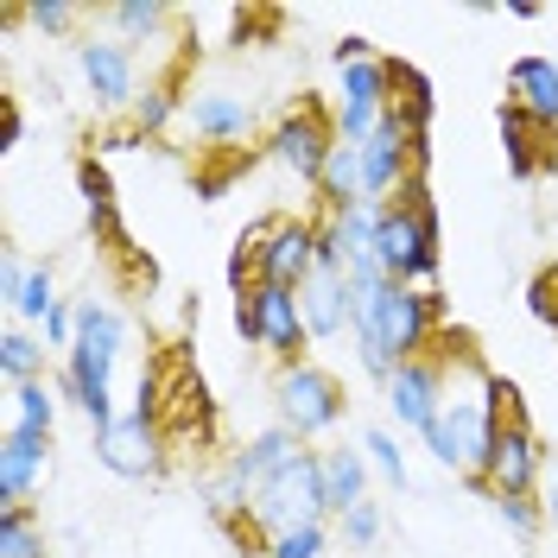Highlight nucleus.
Returning <instances> with one entry per match:
<instances>
[{
  "instance_id": "nucleus-1",
  "label": "nucleus",
  "mask_w": 558,
  "mask_h": 558,
  "mask_svg": "<svg viewBox=\"0 0 558 558\" xmlns=\"http://www.w3.org/2000/svg\"><path fill=\"white\" fill-rule=\"evenodd\" d=\"M438 355H445V413L425 432V451L438 470H451L457 483H488V451H495V368H488L483 343L470 330H438Z\"/></svg>"
},
{
  "instance_id": "nucleus-2",
  "label": "nucleus",
  "mask_w": 558,
  "mask_h": 558,
  "mask_svg": "<svg viewBox=\"0 0 558 558\" xmlns=\"http://www.w3.org/2000/svg\"><path fill=\"white\" fill-rule=\"evenodd\" d=\"M438 330H451L445 292H438V286H400V279H387L368 299H355V330H349V343H355L362 375L375 387H387L400 375V362L432 355Z\"/></svg>"
},
{
  "instance_id": "nucleus-3",
  "label": "nucleus",
  "mask_w": 558,
  "mask_h": 558,
  "mask_svg": "<svg viewBox=\"0 0 558 558\" xmlns=\"http://www.w3.org/2000/svg\"><path fill=\"white\" fill-rule=\"evenodd\" d=\"M121 343H128V317L114 312L108 299H76V343L64 349L58 393H64L96 432L121 418V407H114V362H121Z\"/></svg>"
},
{
  "instance_id": "nucleus-4",
  "label": "nucleus",
  "mask_w": 558,
  "mask_h": 558,
  "mask_svg": "<svg viewBox=\"0 0 558 558\" xmlns=\"http://www.w3.org/2000/svg\"><path fill=\"white\" fill-rule=\"evenodd\" d=\"M488 387H495V451H488V488H495V495H539L553 451H546L539 425H533V413H526L521 387L508 381L501 368H495V381H488Z\"/></svg>"
},
{
  "instance_id": "nucleus-5",
  "label": "nucleus",
  "mask_w": 558,
  "mask_h": 558,
  "mask_svg": "<svg viewBox=\"0 0 558 558\" xmlns=\"http://www.w3.org/2000/svg\"><path fill=\"white\" fill-rule=\"evenodd\" d=\"M247 521L260 526L267 539L286 533V526H317L330 521V488H324V451H305L292 457L286 470H274L267 483L254 488V501H247Z\"/></svg>"
},
{
  "instance_id": "nucleus-6",
  "label": "nucleus",
  "mask_w": 558,
  "mask_h": 558,
  "mask_svg": "<svg viewBox=\"0 0 558 558\" xmlns=\"http://www.w3.org/2000/svg\"><path fill=\"white\" fill-rule=\"evenodd\" d=\"M349 413L343 381L324 362H299V368H274V425H286L299 445H317L324 432H337Z\"/></svg>"
},
{
  "instance_id": "nucleus-7",
  "label": "nucleus",
  "mask_w": 558,
  "mask_h": 558,
  "mask_svg": "<svg viewBox=\"0 0 558 558\" xmlns=\"http://www.w3.org/2000/svg\"><path fill=\"white\" fill-rule=\"evenodd\" d=\"M260 153H267L274 166H286L305 191H317V178H324L330 153H337V114H330V102L299 96V108H286L274 128H267Z\"/></svg>"
},
{
  "instance_id": "nucleus-8",
  "label": "nucleus",
  "mask_w": 558,
  "mask_h": 558,
  "mask_svg": "<svg viewBox=\"0 0 558 558\" xmlns=\"http://www.w3.org/2000/svg\"><path fill=\"white\" fill-rule=\"evenodd\" d=\"M254 242V267H260V286H286L299 292L305 279L317 274V216H260L242 229Z\"/></svg>"
},
{
  "instance_id": "nucleus-9",
  "label": "nucleus",
  "mask_w": 558,
  "mask_h": 558,
  "mask_svg": "<svg viewBox=\"0 0 558 558\" xmlns=\"http://www.w3.org/2000/svg\"><path fill=\"white\" fill-rule=\"evenodd\" d=\"M76 76H83L89 102L102 108V114H134L140 89H146V83H140L134 45H121V38H96V33L76 38Z\"/></svg>"
},
{
  "instance_id": "nucleus-10",
  "label": "nucleus",
  "mask_w": 558,
  "mask_h": 558,
  "mask_svg": "<svg viewBox=\"0 0 558 558\" xmlns=\"http://www.w3.org/2000/svg\"><path fill=\"white\" fill-rule=\"evenodd\" d=\"M445 355L432 349V355H418V362H400V375L381 387L387 400V418L400 425V432H413V438H425L432 425H438V413H445Z\"/></svg>"
},
{
  "instance_id": "nucleus-11",
  "label": "nucleus",
  "mask_w": 558,
  "mask_h": 558,
  "mask_svg": "<svg viewBox=\"0 0 558 558\" xmlns=\"http://www.w3.org/2000/svg\"><path fill=\"white\" fill-rule=\"evenodd\" d=\"M76 197H83V216H89V235L114 254V260H128L134 274L153 279V260H140L134 242H128V222H121V197H114V178H108L102 153H76Z\"/></svg>"
},
{
  "instance_id": "nucleus-12",
  "label": "nucleus",
  "mask_w": 558,
  "mask_h": 558,
  "mask_svg": "<svg viewBox=\"0 0 558 558\" xmlns=\"http://www.w3.org/2000/svg\"><path fill=\"white\" fill-rule=\"evenodd\" d=\"M393 108V83H387V58H368V64H349L337 70V102H330V114H337V140H349V146H362V140L381 128V114Z\"/></svg>"
},
{
  "instance_id": "nucleus-13",
  "label": "nucleus",
  "mask_w": 558,
  "mask_h": 558,
  "mask_svg": "<svg viewBox=\"0 0 558 558\" xmlns=\"http://www.w3.org/2000/svg\"><path fill=\"white\" fill-rule=\"evenodd\" d=\"M96 457H102V470H114V476L146 483V476L166 470V432H159L153 418H140V413H121L114 425L96 432Z\"/></svg>"
},
{
  "instance_id": "nucleus-14",
  "label": "nucleus",
  "mask_w": 558,
  "mask_h": 558,
  "mask_svg": "<svg viewBox=\"0 0 558 558\" xmlns=\"http://www.w3.org/2000/svg\"><path fill=\"white\" fill-rule=\"evenodd\" d=\"M495 128H501V159H508V172L521 178V184L558 172V128H539V121H533L514 96H501V108H495Z\"/></svg>"
},
{
  "instance_id": "nucleus-15",
  "label": "nucleus",
  "mask_w": 558,
  "mask_h": 558,
  "mask_svg": "<svg viewBox=\"0 0 558 558\" xmlns=\"http://www.w3.org/2000/svg\"><path fill=\"white\" fill-rule=\"evenodd\" d=\"M184 128L209 153H242V140H254V108L229 89H197V96H184Z\"/></svg>"
},
{
  "instance_id": "nucleus-16",
  "label": "nucleus",
  "mask_w": 558,
  "mask_h": 558,
  "mask_svg": "<svg viewBox=\"0 0 558 558\" xmlns=\"http://www.w3.org/2000/svg\"><path fill=\"white\" fill-rule=\"evenodd\" d=\"M260 349H267L274 368L312 362V324H305V312H299V292L260 286Z\"/></svg>"
},
{
  "instance_id": "nucleus-17",
  "label": "nucleus",
  "mask_w": 558,
  "mask_h": 558,
  "mask_svg": "<svg viewBox=\"0 0 558 558\" xmlns=\"http://www.w3.org/2000/svg\"><path fill=\"white\" fill-rule=\"evenodd\" d=\"M299 312L312 324V343L349 337V330H355V292H349L343 267H317V274L299 286Z\"/></svg>"
},
{
  "instance_id": "nucleus-18",
  "label": "nucleus",
  "mask_w": 558,
  "mask_h": 558,
  "mask_svg": "<svg viewBox=\"0 0 558 558\" xmlns=\"http://www.w3.org/2000/svg\"><path fill=\"white\" fill-rule=\"evenodd\" d=\"M45 470H51V438L7 425L0 432V508H26L33 488L45 483Z\"/></svg>"
},
{
  "instance_id": "nucleus-19",
  "label": "nucleus",
  "mask_w": 558,
  "mask_h": 558,
  "mask_svg": "<svg viewBox=\"0 0 558 558\" xmlns=\"http://www.w3.org/2000/svg\"><path fill=\"white\" fill-rule=\"evenodd\" d=\"M299 451H305V445H299L286 425H267V432H254L247 445H235V451H229V463H222V483L235 488V495H247V501H254V488L267 483L274 470H286V463H292Z\"/></svg>"
},
{
  "instance_id": "nucleus-20",
  "label": "nucleus",
  "mask_w": 558,
  "mask_h": 558,
  "mask_svg": "<svg viewBox=\"0 0 558 558\" xmlns=\"http://www.w3.org/2000/svg\"><path fill=\"white\" fill-rule=\"evenodd\" d=\"M508 96H514L539 128H558V64L553 58H514V64H508Z\"/></svg>"
},
{
  "instance_id": "nucleus-21",
  "label": "nucleus",
  "mask_w": 558,
  "mask_h": 558,
  "mask_svg": "<svg viewBox=\"0 0 558 558\" xmlns=\"http://www.w3.org/2000/svg\"><path fill=\"white\" fill-rule=\"evenodd\" d=\"M368 476H375L368 451H349V445H330V451H324V488H330V521H337V514H349L355 501H368Z\"/></svg>"
},
{
  "instance_id": "nucleus-22",
  "label": "nucleus",
  "mask_w": 558,
  "mask_h": 558,
  "mask_svg": "<svg viewBox=\"0 0 558 558\" xmlns=\"http://www.w3.org/2000/svg\"><path fill=\"white\" fill-rule=\"evenodd\" d=\"M387 83H393V108H400V121L413 128V134H432V114H438V89H432V76L407 58H387Z\"/></svg>"
},
{
  "instance_id": "nucleus-23",
  "label": "nucleus",
  "mask_w": 558,
  "mask_h": 558,
  "mask_svg": "<svg viewBox=\"0 0 558 558\" xmlns=\"http://www.w3.org/2000/svg\"><path fill=\"white\" fill-rule=\"evenodd\" d=\"M317 209H349L362 204V146H349V140H337V153H330V166H324V178H317Z\"/></svg>"
},
{
  "instance_id": "nucleus-24",
  "label": "nucleus",
  "mask_w": 558,
  "mask_h": 558,
  "mask_svg": "<svg viewBox=\"0 0 558 558\" xmlns=\"http://www.w3.org/2000/svg\"><path fill=\"white\" fill-rule=\"evenodd\" d=\"M102 20H108V33L121 38V45H153V38H166V26H172L178 13L166 7V0H114Z\"/></svg>"
},
{
  "instance_id": "nucleus-25",
  "label": "nucleus",
  "mask_w": 558,
  "mask_h": 558,
  "mask_svg": "<svg viewBox=\"0 0 558 558\" xmlns=\"http://www.w3.org/2000/svg\"><path fill=\"white\" fill-rule=\"evenodd\" d=\"M0 381L7 387L45 381V337H33L26 324H7L0 330Z\"/></svg>"
},
{
  "instance_id": "nucleus-26",
  "label": "nucleus",
  "mask_w": 558,
  "mask_h": 558,
  "mask_svg": "<svg viewBox=\"0 0 558 558\" xmlns=\"http://www.w3.org/2000/svg\"><path fill=\"white\" fill-rule=\"evenodd\" d=\"M0 558H51V533L33 501L26 508H0Z\"/></svg>"
},
{
  "instance_id": "nucleus-27",
  "label": "nucleus",
  "mask_w": 558,
  "mask_h": 558,
  "mask_svg": "<svg viewBox=\"0 0 558 558\" xmlns=\"http://www.w3.org/2000/svg\"><path fill=\"white\" fill-rule=\"evenodd\" d=\"M58 407H64V393H58L51 381H26V387H13V413H7V425L51 438V432H58Z\"/></svg>"
},
{
  "instance_id": "nucleus-28",
  "label": "nucleus",
  "mask_w": 558,
  "mask_h": 558,
  "mask_svg": "<svg viewBox=\"0 0 558 558\" xmlns=\"http://www.w3.org/2000/svg\"><path fill=\"white\" fill-rule=\"evenodd\" d=\"M13 324H45V317L58 312V279H51V260H38V267H26V279H20V292H13Z\"/></svg>"
},
{
  "instance_id": "nucleus-29",
  "label": "nucleus",
  "mask_w": 558,
  "mask_h": 558,
  "mask_svg": "<svg viewBox=\"0 0 558 558\" xmlns=\"http://www.w3.org/2000/svg\"><path fill=\"white\" fill-rule=\"evenodd\" d=\"M178 114H184V96H178V83L166 76V83H146V89H140V102H134V114H128V121H134L146 140H159Z\"/></svg>"
},
{
  "instance_id": "nucleus-30",
  "label": "nucleus",
  "mask_w": 558,
  "mask_h": 558,
  "mask_svg": "<svg viewBox=\"0 0 558 558\" xmlns=\"http://www.w3.org/2000/svg\"><path fill=\"white\" fill-rule=\"evenodd\" d=\"M7 20H13V26H33V33H45V38H76V26H83V13H76L70 0H33V7H7Z\"/></svg>"
},
{
  "instance_id": "nucleus-31",
  "label": "nucleus",
  "mask_w": 558,
  "mask_h": 558,
  "mask_svg": "<svg viewBox=\"0 0 558 558\" xmlns=\"http://www.w3.org/2000/svg\"><path fill=\"white\" fill-rule=\"evenodd\" d=\"M362 451H368V463H375V476H381L387 488H407V483H413V470H407V451H400V438H393L387 425L362 432Z\"/></svg>"
},
{
  "instance_id": "nucleus-32",
  "label": "nucleus",
  "mask_w": 558,
  "mask_h": 558,
  "mask_svg": "<svg viewBox=\"0 0 558 558\" xmlns=\"http://www.w3.org/2000/svg\"><path fill=\"white\" fill-rule=\"evenodd\" d=\"M381 533H387V514H381V501H375V495H368V501H355L349 514H337V539H343L349 553H368Z\"/></svg>"
},
{
  "instance_id": "nucleus-33",
  "label": "nucleus",
  "mask_w": 558,
  "mask_h": 558,
  "mask_svg": "<svg viewBox=\"0 0 558 558\" xmlns=\"http://www.w3.org/2000/svg\"><path fill=\"white\" fill-rule=\"evenodd\" d=\"M495 514H501V526H508L521 546H533V539L546 533V508H539V495H495Z\"/></svg>"
},
{
  "instance_id": "nucleus-34",
  "label": "nucleus",
  "mask_w": 558,
  "mask_h": 558,
  "mask_svg": "<svg viewBox=\"0 0 558 558\" xmlns=\"http://www.w3.org/2000/svg\"><path fill=\"white\" fill-rule=\"evenodd\" d=\"M324 553H330V521L286 526V533H274V539H267V558H324Z\"/></svg>"
},
{
  "instance_id": "nucleus-35",
  "label": "nucleus",
  "mask_w": 558,
  "mask_h": 558,
  "mask_svg": "<svg viewBox=\"0 0 558 558\" xmlns=\"http://www.w3.org/2000/svg\"><path fill=\"white\" fill-rule=\"evenodd\" d=\"M526 312L539 317L546 330H558V267L533 274V286H526Z\"/></svg>"
},
{
  "instance_id": "nucleus-36",
  "label": "nucleus",
  "mask_w": 558,
  "mask_h": 558,
  "mask_svg": "<svg viewBox=\"0 0 558 558\" xmlns=\"http://www.w3.org/2000/svg\"><path fill=\"white\" fill-rule=\"evenodd\" d=\"M38 337H45V349H70V343H76V305L58 299V312L38 324Z\"/></svg>"
},
{
  "instance_id": "nucleus-37",
  "label": "nucleus",
  "mask_w": 558,
  "mask_h": 558,
  "mask_svg": "<svg viewBox=\"0 0 558 558\" xmlns=\"http://www.w3.org/2000/svg\"><path fill=\"white\" fill-rule=\"evenodd\" d=\"M235 337H242L247 349H260V286L235 299Z\"/></svg>"
},
{
  "instance_id": "nucleus-38",
  "label": "nucleus",
  "mask_w": 558,
  "mask_h": 558,
  "mask_svg": "<svg viewBox=\"0 0 558 558\" xmlns=\"http://www.w3.org/2000/svg\"><path fill=\"white\" fill-rule=\"evenodd\" d=\"M368 58H381V51H375V38H362V33H349V38H337V45H330V64H337V70L368 64Z\"/></svg>"
},
{
  "instance_id": "nucleus-39",
  "label": "nucleus",
  "mask_w": 558,
  "mask_h": 558,
  "mask_svg": "<svg viewBox=\"0 0 558 558\" xmlns=\"http://www.w3.org/2000/svg\"><path fill=\"white\" fill-rule=\"evenodd\" d=\"M20 140H26V114H20L13 96H7V102H0V153H13Z\"/></svg>"
},
{
  "instance_id": "nucleus-40",
  "label": "nucleus",
  "mask_w": 558,
  "mask_h": 558,
  "mask_svg": "<svg viewBox=\"0 0 558 558\" xmlns=\"http://www.w3.org/2000/svg\"><path fill=\"white\" fill-rule=\"evenodd\" d=\"M20 279H26V260L7 247V254H0V299H7V305H13V292H20Z\"/></svg>"
},
{
  "instance_id": "nucleus-41",
  "label": "nucleus",
  "mask_w": 558,
  "mask_h": 558,
  "mask_svg": "<svg viewBox=\"0 0 558 558\" xmlns=\"http://www.w3.org/2000/svg\"><path fill=\"white\" fill-rule=\"evenodd\" d=\"M539 508H546V526L558 533V457L546 463V483H539Z\"/></svg>"
},
{
  "instance_id": "nucleus-42",
  "label": "nucleus",
  "mask_w": 558,
  "mask_h": 558,
  "mask_svg": "<svg viewBox=\"0 0 558 558\" xmlns=\"http://www.w3.org/2000/svg\"><path fill=\"white\" fill-rule=\"evenodd\" d=\"M260 558H267V553H260Z\"/></svg>"
}]
</instances>
